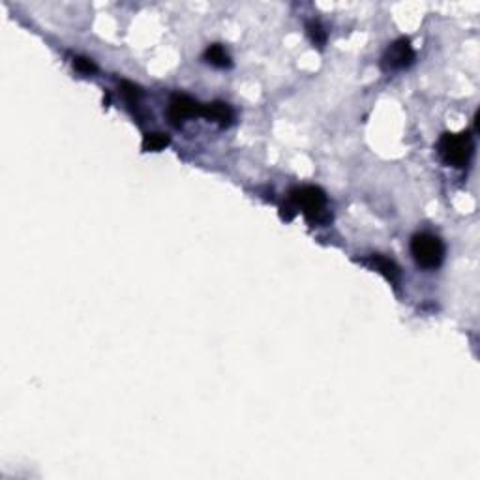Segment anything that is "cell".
Masks as SVG:
<instances>
[{
    "instance_id": "6da1fadb",
    "label": "cell",
    "mask_w": 480,
    "mask_h": 480,
    "mask_svg": "<svg viewBox=\"0 0 480 480\" xmlns=\"http://www.w3.org/2000/svg\"><path fill=\"white\" fill-rule=\"evenodd\" d=\"M289 203L296 214V211L304 212V216L313 223H327L330 214L327 212V196L317 186H301L289 194Z\"/></svg>"
},
{
    "instance_id": "3957f363",
    "label": "cell",
    "mask_w": 480,
    "mask_h": 480,
    "mask_svg": "<svg viewBox=\"0 0 480 480\" xmlns=\"http://www.w3.org/2000/svg\"><path fill=\"white\" fill-rule=\"evenodd\" d=\"M411 255L415 259V263L423 269H439L445 259L443 240L432 233H417L411 238Z\"/></svg>"
},
{
    "instance_id": "ba28073f",
    "label": "cell",
    "mask_w": 480,
    "mask_h": 480,
    "mask_svg": "<svg viewBox=\"0 0 480 480\" xmlns=\"http://www.w3.org/2000/svg\"><path fill=\"white\" fill-rule=\"evenodd\" d=\"M205 60L214 68H229L231 66V57L225 51L223 45L220 43H214L211 48L205 51Z\"/></svg>"
},
{
    "instance_id": "5b68a950",
    "label": "cell",
    "mask_w": 480,
    "mask_h": 480,
    "mask_svg": "<svg viewBox=\"0 0 480 480\" xmlns=\"http://www.w3.org/2000/svg\"><path fill=\"white\" fill-rule=\"evenodd\" d=\"M201 104L194 98L186 94H174L169 101V109H167V116L173 126H180L184 124V121L191 118V116H201Z\"/></svg>"
},
{
    "instance_id": "52a82bcc",
    "label": "cell",
    "mask_w": 480,
    "mask_h": 480,
    "mask_svg": "<svg viewBox=\"0 0 480 480\" xmlns=\"http://www.w3.org/2000/svg\"><path fill=\"white\" fill-rule=\"evenodd\" d=\"M362 264H368L369 269L381 272V274L385 276L386 280L391 281V284H394V285L400 284L401 270H400V267L392 261V259L385 257V255H369L368 259H362Z\"/></svg>"
},
{
    "instance_id": "8992f818",
    "label": "cell",
    "mask_w": 480,
    "mask_h": 480,
    "mask_svg": "<svg viewBox=\"0 0 480 480\" xmlns=\"http://www.w3.org/2000/svg\"><path fill=\"white\" fill-rule=\"evenodd\" d=\"M201 116L216 122L220 128H227L231 126V122L235 121V111L231 109V106H227L225 101H212V104H205L201 107Z\"/></svg>"
},
{
    "instance_id": "7c38bea8",
    "label": "cell",
    "mask_w": 480,
    "mask_h": 480,
    "mask_svg": "<svg viewBox=\"0 0 480 480\" xmlns=\"http://www.w3.org/2000/svg\"><path fill=\"white\" fill-rule=\"evenodd\" d=\"M74 68L79 72V74H85V75H90L94 74L96 69V64L90 60V58H85V57H75L74 58Z\"/></svg>"
},
{
    "instance_id": "8fae6325",
    "label": "cell",
    "mask_w": 480,
    "mask_h": 480,
    "mask_svg": "<svg viewBox=\"0 0 480 480\" xmlns=\"http://www.w3.org/2000/svg\"><path fill=\"white\" fill-rule=\"evenodd\" d=\"M122 94H124V98H126L132 106H138L139 100H141V89L139 86H135L133 83H130V81H124L122 83Z\"/></svg>"
},
{
    "instance_id": "30bf717a",
    "label": "cell",
    "mask_w": 480,
    "mask_h": 480,
    "mask_svg": "<svg viewBox=\"0 0 480 480\" xmlns=\"http://www.w3.org/2000/svg\"><path fill=\"white\" fill-rule=\"evenodd\" d=\"M306 30H308V36H310V40L316 43V45H319V48H321V45H325V42H327V32H325V28L321 27V23L310 21V23H308Z\"/></svg>"
},
{
    "instance_id": "7a4b0ae2",
    "label": "cell",
    "mask_w": 480,
    "mask_h": 480,
    "mask_svg": "<svg viewBox=\"0 0 480 480\" xmlns=\"http://www.w3.org/2000/svg\"><path fill=\"white\" fill-rule=\"evenodd\" d=\"M437 150L445 164L452 167H467L475 150L473 135L469 132L445 133L443 138L439 139Z\"/></svg>"
},
{
    "instance_id": "9c48e42d",
    "label": "cell",
    "mask_w": 480,
    "mask_h": 480,
    "mask_svg": "<svg viewBox=\"0 0 480 480\" xmlns=\"http://www.w3.org/2000/svg\"><path fill=\"white\" fill-rule=\"evenodd\" d=\"M169 135H165V133H147L145 138H143L141 147L145 152H160V150H164L165 147H169Z\"/></svg>"
},
{
    "instance_id": "277c9868",
    "label": "cell",
    "mask_w": 480,
    "mask_h": 480,
    "mask_svg": "<svg viewBox=\"0 0 480 480\" xmlns=\"http://www.w3.org/2000/svg\"><path fill=\"white\" fill-rule=\"evenodd\" d=\"M415 62V49L409 38H400L386 48L385 55L381 58V66L386 72H398V69L409 68Z\"/></svg>"
}]
</instances>
